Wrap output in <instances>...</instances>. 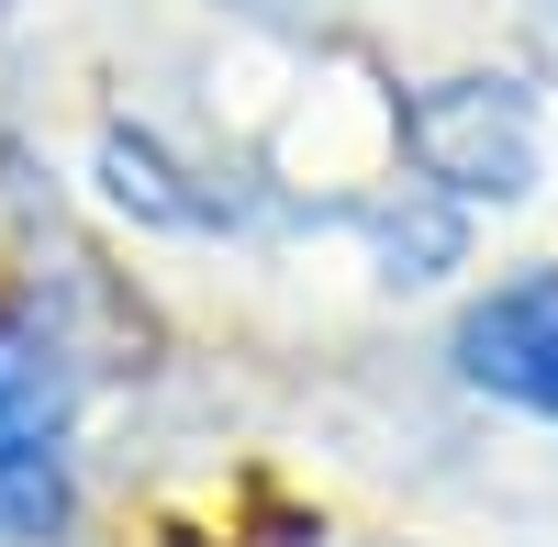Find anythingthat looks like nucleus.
Wrapping results in <instances>:
<instances>
[{"instance_id":"1","label":"nucleus","mask_w":558,"mask_h":547,"mask_svg":"<svg viewBox=\"0 0 558 547\" xmlns=\"http://www.w3.org/2000/svg\"><path fill=\"white\" fill-rule=\"evenodd\" d=\"M402 157L425 191H447L458 212L470 202H525L536 191V89L525 78H425L402 101Z\"/></svg>"},{"instance_id":"4","label":"nucleus","mask_w":558,"mask_h":547,"mask_svg":"<svg viewBox=\"0 0 558 547\" xmlns=\"http://www.w3.org/2000/svg\"><path fill=\"white\" fill-rule=\"evenodd\" d=\"M78 414V357L57 325L34 313H0V459H34V447H68Z\"/></svg>"},{"instance_id":"6","label":"nucleus","mask_w":558,"mask_h":547,"mask_svg":"<svg viewBox=\"0 0 558 547\" xmlns=\"http://www.w3.org/2000/svg\"><path fill=\"white\" fill-rule=\"evenodd\" d=\"M68 514H78V491H68V459H57V447L0 459V547H57Z\"/></svg>"},{"instance_id":"3","label":"nucleus","mask_w":558,"mask_h":547,"mask_svg":"<svg viewBox=\"0 0 558 547\" xmlns=\"http://www.w3.org/2000/svg\"><path fill=\"white\" fill-rule=\"evenodd\" d=\"M101 202L134 212L146 235H223V223H235V191H213V179L191 157H168V134H146V123L101 134Z\"/></svg>"},{"instance_id":"5","label":"nucleus","mask_w":558,"mask_h":547,"mask_svg":"<svg viewBox=\"0 0 558 547\" xmlns=\"http://www.w3.org/2000/svg\"><path fill=\"white\" fill-rule=\"evenodd\" d=\"M357 235H368V257H380V280L413 291V280H447V268L470 257V212H458L447 191H425V179H402L391 202L357 212Z\"/></svg>"},{"instance_id":"2","label":"nucleus","mask_w":558,"mask_h":547,"mask_svg":"<svg viewBox=\"0 0 558 547\" xmlns=\"http://www.w3.org/2000/svg\"><path fill=\"white\" fill-rule=\"evenodd\" d=\"M458 380L558 425V268H514L458 313Z\"/></svg>"}]
</instances>
